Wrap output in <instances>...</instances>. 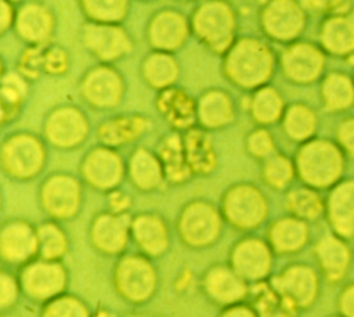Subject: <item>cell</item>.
<instances>
[{
	"label": "cell",
	"mask_w": 354,
	"mask_h": 317,
	"mask_svg": "<svg viewBox=\"0 0 354 317\" xmlns=\"http://www.w3.org/2000/svg\"><path fill=\"white\" fill-rule=\"evenodd\" d=\"M225 68L238 84L257 86L271 71V54L256 40H242L232 48Z\"/></svg>",
	"instance_id": "1"
},
{
	"label": "cell",
	"mask_w": 354,
	"mask_h": 317,
	"mask_svg": "<svg viewBox=\"0 0 354 317\" xmlns=\"http://www.w3.org/2000/svg\"><path fill=\"white\" fill-rule=\"evenodd\" d=\"M194 26L202 40L214 50L223 51L231 42L234 17L225 3L210 1L196 11Z\"/></svg>",
	"instance_id": "2"
},
{
	"label": "cell",
	"mask_w": 354,
	"mask_h": 317,
	"mask_svg": "<svg viewBox=\"0 0 354 317\" xmlns=\"http://www.w3.org/2000/svg\"><path fill=\"white\" fill-rule=\"evenodd\" d=\"M225 213L236 226H256L264 215L263 198L256 188L248 185L235 187L227 194Z\"/></svg>",
	"instance_id": "3"
},
{
	"label": "cell",
	"mask_w": 354,
	"mask_h": 317,
	"mask_svg": "<svg viewBox=\"0 0 354 317\" xmlns=\"http://www.w3.org/2000/svg\"><path fill=\"white\" fill-rule=\"evenodd\" d=\"M6 167L15 176L28 177L35 174L43 162L40 144L28 136H18L10 140L3 154Z\"/></svg>",
	"instance_id": "4"
},
{
	"label": "cell",
	"mask_w": 354,
	"mask_h": 317,
	"mask_svg": "<svg viewBox=\"0 0 354 317\" xmlns=\"http://www.w3.org/2000/svg\"><path fill=\"white\" fill-rule=\"evenodd\" d=\"M181 231L184 238L191 244H207L218 231V219L216 212L205 203L189 205L181 219Z\"/></svg>",
	"instance_id": "5"
},
{
	"label": "cell",
	"mask_w": 354,
	"mask_h": 317,
	"mask_svg": "<svg viewBox=\"0 0 354 317\" xmlns=\"http://www.w3.org/2000/svg\"><path fill=\"white\" fill-rule=\"evenodd\" d=\"M118 282L124 296L140 300L145 299L153 288V274L145 260L131 257L123 260L118 270Z\"/></svg>",
	"instance_id": "6"
},
{
	"label": "cell",
	"mask_w": 354,
	"mask_h": 317,
	"mask_svg": "<svg viewBox=\"0 0 354 317\" xmlns=\"http://www.w3.org/2000/svg\"><path fill=\"white\" fill-rule=\"evenodd\" d=\"M84 40L87 47L104 60L118 58L129 48L124 32L112 25H88L84 32Z\"/></svg>",
	"instance_id": "7"
},
{
	"label": "cell",
	"mask_w": 354,
	"mask_h": 317,
	"mask_svg": "<svg viewBox=\"0 0 354 317\" xmlns=\"http://www.w3.org/2000/svg\"><path fill=\"white\" fill-rule=\"evenodd\" d=\"M43 201L53 215L69 216L79 203V187L69 177H53L43 190Z\"/></svg>",
	"instance_id": "8"
},
{
	"label": "cell",
	"mask_w": 354,
	"mask_h": 317,
	"mask_svg": "<svg viewBox=\"0 0 354 317\" xmlns=\"http://www.w3.org/2000/svg\"><path fill=\"white\" fill-rule=\"evenodd\" d=\"M122 91V83L119 76L105 68L90 72L83 84V93L86 98L95 105H113L119 101Z\"/></svg>",
	"instance_id": "9"
},
{
	"label": "cell",
	"mask_w": 354,
	"mask_h": 317,
	"mask_svg": "<svg viewBox=\"0 0 354 317\" xmlns=\"http://www.w3.org/2000/svg\"><path fill=\"white\" fill-rule=\"evenodd\" d=\"M47 133L58 145H73L86 134V122L79 111L66 108L57 111L48 120Z\"/></svg>",
	"instance_id": "10"
},
{
	"label": "cell",
	"mask_w": 354,
	"mask_h": 317,
	"mask_svg": "<svg viewBox=\"0 0 354 317\" xmlns=\"http://www.w3.org/2000/svg\"><path fill=\"white\" fill-rule=\"evenodd\" d=\"M64 271L55 263H36L25 270L24 285L37 298H47L62 288Z\"/></svg>",
	"instance_id": "11"
},
{
	"label": "cell",
	"mask_w": 354,
	"mask_h": 317,
	"mask_svg": "<svg viewBox=\"0 0 354 317\" xmlns=\"http://www.w3.org/2000/svg\"><path fill=\"white\" fill-rule=\"evenodd\" d=\"M187 25L184 18L173 11L158 14L149 29V37L153 46L159 48H174L184 40Z\"/></svg>",
	"instance_id": "12"
},
{
	"label": "cell",
	"mask_w": 354,
	"mask_h": 317,
	"mask_svg": "<svg viewBox=\"0 0 354 317\" xmlns=\"http://www.w3.org/2000/svg\"><path fill=\"white\" fill-rule=\"evenodd\" d=\"M84 173L97 187H112L120 177V161L106 150H97L87 156Z\"/></svg>",
	"instance_id": "13"
},
{
	"label": "cell",
	"mask_w": 354,
	"mask_h": 317,
	"mask_svg": "<svg viewBox=\"0 0 354 317\" xmlns=\"http://www.w3.org/2000/svg\"><path fill=\"white\" fill-rule=\"evenodd\" d=\"M234 264L241 275L259 278L268 269L267 249L259 241H245L234 252Z\"/></svg>",
	"instance_id": "14"
},
{
	"label": "cell",
	"mask_w": 354,
	"mask_h": 317,
	"mask_svg": "<svg viewBox=\"0 0 354 317\" xmlns=\"http://www.w3.org/2000/svg\"><path fill=\"white\" fill-rule=\"evenodd\" d=\"M51 26L50 12L39 4H28L18 14V30L30 42L44 40L50 35Z\"/></svg>",
	"instance_id": "15"
},
{
	"label": "cell",
	"mask_w": 354,
	"mask_h": 317,
	"mask_svg": "<svg viewBox=\"0 0 354 317\" xmlns=\"http://www.w3.org/2000/svg\"><path fill=\"white\" fill-rule=\"evenodd\" d=\"M36 239L33 231L25 224H11L1 234V252L10 260H24L35 252Z\"/></svg>",
	"instance_id": "16"
},
{
	"label": "cell",
	"mask_w": 354,
	"mask_h": 317,
	"mask_svg": "<svg viewBox=\"0 0 354 317\" xmlns=\"http://www.w3.org/2000/svg\"><path fill=\"white\" fill-rule=\"evenodd\" d=\"M297 19V8L290 0H272L264 10L263 21L270 35L275 37L289 36V30Z\"/></svg>",
	"instance_id": "17"
},
{
	"label": "cell",
	"mask_w": 354,
	"mask_h": 317,
	"mask_svg": "<svg viewBox=\"0 0 354 317\" xmlns=\"http://www.w3.org/2000/svg\"><path fill=\"white\" fill-rule=\"evenodd\" d=\"M159 108L176 126H188L194 120V104L180 90H165L159 97Z\"/></svg>",
	"instance_id": "18"
},
{
	"label": "cell",
	"mask_w": 354,
	"mask_h": 317,
	"mask_svg": "<svg viewBox=\"0 0 354 317\" xmlns=\"http://www.w3.org/2000/svg\"><path fill=\"white\" fill-rule=\"evenodd\" d=\"M206 288L218 302H234L245 293V287L238 277L224 269H217L209 273L206 278Z\"/></svg>",
	"instance_id": "19"
},
{
	"label": "cell",
	"mask_w": 354,
	"mask_h": 317,
	"mask_svg": "<svg viewBox=\"0 0 354 317\" xmlns=\"http://www.w3.org/2000/svg\"><path fill=\"white\" fill-rule=\"evenodd\" d=\"M138 244L151 253H159L166 246V231L160 220L153 216H140L133 226Z\"/></svg>",
	"instance_id": "20"
},
{
	"label": "cell",
	"mask_w": 354,
	"mask_h": 317,
	"mask_svg": "<svg viewBox=\"0 0 354 317\" xmlns=\"http://www.w3.org/2000/svg\"><path fill=\"white\" fill-rule=\"evenodd\" d=\"M93 233L97 245L108 252H116L124 245L126 228L123 220L119 217L101 216L95 221Z\"/></svg>",
	"instance_id": "21"
},
{
	"label": "cell",
	"mask_w": 354,
	"mask_h": 317,
	"mask_svg": "<svg viewBox=\"0 0 354 317\" xmlns=\"http://www.w3.org/2000/svg\"><path fill=\"white\" fill-rule=\"evenodd\" d=\"M199 116L206 126H220L232 116V108L228 97L220 91L207 93L199 104Z\"/></svg>",
	"instance_id": "22"
},
{
	"label": "cell",
	"mask_w": 354,
	"mask_h": 317,
	"mask_svg": "<svg viewBox=\"0 0 354 317\" xmlns=\"http://www.w3.org/2000/svg\"><path fill=\"white\" fill-rule=\"evenodd\" d=\"M187 165L198 172H207L213 167L214 155L212 145L201 132H189L185 141Z\"/></svg>",
	"instance_id": "23"
},
{
	"label": "cell",
	"mask_w": 354,
	"mask_h": 317,
	"mask_svg": "<svg viewBox=\"0 0 354 317\" xmlns=\"http://www.w3.org/2000/svg\"><path fill=\"white\" fill-rule=\"evenodd\" d=\"M131 179L141 188H152L160 180V166L158 161L147 151L140 150L130 162Z\"/></svg>",
	"instance_id": "24"
},
{
	"label": "cell",
	"mask_w": 354,
	"mask_h": 317,
	"mask_svg": "<svg viewBox=\"0 0 354 317\" xmlns=\"http://www.w3.org/2000/svg\"><path fill=\"white\" fill-rule=\"evenodd\" d=\"M144 75L152 86H167L177 76V64L167 54H152L144 62Z\"/></svg>",
	"instance_id": "25"
},
{
	"label": "cell",
	"mask_w": 354,
	"mask_h": 317,
	"mask_svg": "<svg viewBox=\"0 0 354 317\" xmlns=\"http://www.w3.org/2000/svg\"><path fill=\"white\" fill-rule=\"evenodd\" d=\"M144 126L145 120L140 118H119L105 123L100 130V136L108 144H120L140 134Z\"/></svg>",
	"instance_id": "26"
},
{
	"label": "cell",
	"mask_w": 354,
	"mask_h": 317,
	"mask_svg": "<svg viewBox=\"0 0 354 317\" xmlns=\"http://www.w3.org/2000/svg\"><path fill=\"white\" fill-rule=\"evenodd\" d=\"M86 12L100 22H113L123 17L126 0H82Z\"/></svg>",
	"instance_id": "27"
},
{
	"label": "cell",
	"mask_w": 354,
	"mask_h": 317,
	"mask_svg": "<svg viewBox=\"0 0 354 317\" xmlns=\"http://www.w3.org/2000/svg\"><path fill=\"white\" fill-rule=\"evenodd\" d=\"M252 109L253 116L259 122H271L278 116L279 98L275 94V91L270 89L259 90L253 98Z\"/></svg>",
	"instance_id": "28"
},
{
	"label": "cell",
	"mask_w": 354,
	"mask_h": 317,
	"mask_svg": "<svg viewBox=\"0 0 354 317\" xmlns=\"http://www.w3.org/2000/svg\"><path fill=\"white\" fill-rule=\"evenodd\" d=\"M162 158L165 162V169L166 173L174 179L178 180L185 176L187 169L184 162H183V155H181V148L178 140L176 137H169L162 148Z\"/></svg>",
	"instance_id": "29"
},
{
	"label": "cell",
	"mask_w": 354,
	"mask_h": 317,
	"mask_svg": "<svg viewBox=\"0 0 354 317\" xmlns=\"http://www.w3.org/2000/svg\"><path fill=\"white\" fill-rule=\"evenodd\" d=\"M39 242L46 257H57L64 252V237L54 226H43L39 230Z\"/></svg>",
	"instance_id": "30"
},
{
	"label": "cell",
	"mask_w": 354,
	"mask_h": 317,
	"mask_svg": "<svg viewBox=\"0 0 354 317\" xmlns=\"http://www.w3.org/2000/svg\"><path fill=\"white\" fill-rule=\"evenodd\" d=\"M44 317H87V311L76 299L61 298L48 305Z\"/></svg>",
	"instance_id": "31"
},
{
	"label": "cell",
	"mask_w": 354,
	"mask_h": 317,
	"mask_svg": "<svg viewBox=\"0 0 354 317\" xmlns=\"http://www.w3.org/2000/svg\"><path fill=\"white\" fill-rule=\"evenodd\" d=\"M41 68L44 69V51L40 48H32L22 55L21 69L25 75L37 76Z\"/></svg>",
	"instance_id": "32"
},
{
	"label": "cell",
	"mask_w": 354,
	"mask_h": 317,
	"mask_svg": "<svg viewBox=\"0 0 354 317\" xmlns=\"http://www.w3.org/2000/svg\"><path fill=\"white\" fill-rule=\"evenodd\" d=\"M66 64H68L66 54L61 48L53 47L44 51V69L47 72L59 73L65 71Z\"/></svg>",
	"instance_id": "33"
},
{
	"label": "cell",
	"mask_w": 354,
	"mask_h": 317,
	"mask_svg": "<svg viewBox=\"0 0 354 317\" xmlns=\"http://www.w3.org/2000/svg\"><path fill=\"white\" fill-rule=\"evenodd\" d=\"M248 147L256 156H264L271 150V138L268 137L267 132H253L248 140Z\"/></svg>",
	"instance_id": "34"
},
{
	"label": "cell",
	"mask_w": 354,
	"mask_h": 317,
	"mask_svg": "<svg viewBox=\"0 0 354 317\" xmlns=\"http://www.w3.org/2000/svg\"><path fill=\"white\" fill-rule=\"evenodd\" d=\"M266 177L274 185L282 184L286 180V165H285V162L282 159L271 161L266 167Z\"/></svg>",
	"instance_id": "35"
},
{
	"label": "cell",
	"mask_w": 354,
	"mask_h": 317,
	"mask_svg": "<svg viewBox=\"0 0 354 317\" xmlns=\"http://www.w3.org/2000/svg\"><path fill=\"white\" fill-rule=\"evenodd\" d=\"M15 296V285L11 278L6 274L1 275V305L6 307L8 302H11Z\"/></svg>",
	"instance_id": "36"
},
{
	"label": "cell",
	"mask_w": 354,
	"mask_h": 317,
	"mask_svg": "<svg viewBox=\"0 0 354 317\" xmlns=\"http://www.w3.org/2000/svg\"><path fill=\"white\" fill-rule=\"evenodd\" d=\"M223 317H256L254 313L248 307H232Z\"/></svg>",
	"instance_id": "37"
},
{
	"label": "cell",
	"mask_w": 354,
	"mask_h": 317,
	"mask_svg": "<svg viewBox=\"0 0 354 317\" xmlns=\"http://www.w3.org/2000/svg\"><path fill=\"white\" fill-rule=\"evenodd\" d=\"M1 10H3V11H1V14H3V15H1V29L4 30V29L10 25V22H11V14H12L11 11H12V10H11V7L7 4L6 0L1 1Z\"/></svg>",
	"instance_id": "38"
},
{
	"label": "cell",
	"mask_w": 354,
	"mask_h": 317,
	"mask_svg": "<svg viewBox=\"0 0 354 317\" xmlns=\"http://www.w3.org/2000/svg\"><path fill=\"white\" fill-rule=\"evenodd\" d=\"M97 317H113V316H111V314L106 313V311H101V313L97 314Z\"/></svg>",
	"instance_id": "39"
}]
</instances>
